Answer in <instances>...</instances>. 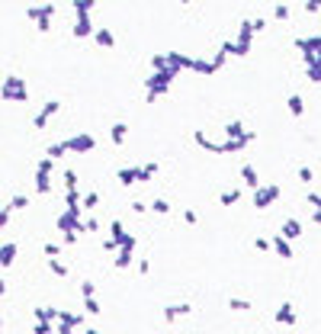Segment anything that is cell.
I'll return each mask as SVG.
<instances>
[{
  "label": "cell",
  "instance_id": "cell-1",
  "mask_svg": "<svg viewBox=\"0 0 321 334\" xmlns=\"http://www.w3.org/2000/svg\"><path fill=\"white\" fill-rule=\"evenodd\" d=\"M283 235H286V238H295V235H299V222H286V225H283Z\"/></svg>",
  "mask_w": 321,
  "mask_h": 334
},
{
  "label": "cell",
  "instance_id": "cell-2",
  "mask_svg": "<svg viewBox=\"0 0 321 334\" xmlns=\"http://www.w3.org/2000/svg\"><path fill=\"white\" fill-rule=\"evenodd\" d=\"M289 110L299 116V113H302V100H299V97H292V100H289Z\"/></svg>",
  "mask_w": 321,
  "mask_h": 334
},
{
  "label": "cell",
  "instance_id": "cell-3",
  "mask_svg": "<svg viewBox=\"0 0 321 334\" xmlns=\"http://www.w3.org/2000/svg\"><path fill=\"white\" fill-rule=\"evenodd\" d=\"M305 7H308V10H312V13H315V10H321V0H308Z\"/></svg>",
  "mask_w": 321,
  "mask_h": 334
},
{
  "label": "cell",
  "instance_id": "cell-4",
  "mask_svg": "<svg viewBox=\"0 0 321 334\" xmlns=\"http://www.w3.org/2000/svg\"><path fill=\"white\" fill-rule=\"evenodd\" d=\"M312 80H321V65H315V68H312Z\"/></svg>",
  "mask_w": 321,
  "mask_h": 334
}]
</instances>
